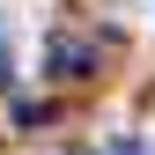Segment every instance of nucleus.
I'll return each instance as SVG.
<instances>
[{
  "label": "nucleus",
  "mask_w": 155,
  "mask_h": 155,
  "mask_svg": "<svg viewBox=\"0 0 155 155\" xmlns=\"http://www.w3.org/2000/svg\"><path fill=\"white\" fill-rule=\"evenodd\" d=\"M52 74H59V81H89V74H96V52L81 45V37H59V45H52Z\"/></svg>",
  "instance_id": "obj_1"
},
{
  "label": "nucleus",
  "mask_w": 155,
  "mask_h": 155,
  "mask_svg": "<svg viewBox=\"0 0 155 155\" xmlns=\"http://www.w3.org/2000/svg\"><path fill=\"white\" fill-rule=\"evenodd\" d=\"M45 118H52L45 104H15V126H22V133H37V126H45Z\"/></svg>",
  "instance_id": "obj_2"
},
{
  "label": "nucleus",
  "mask_w": 155,
  "mask_h": 155,
  "mask_svg": "<svg viewBox=\"0 0 155 155\" xmlns=\"http://www.w3.org/2000/svg\"><path fill=\"white\" fill-rule=\"evenodd\" d=\"M104 155H148V148H140V140H111Z\"/></svg>",
  "instance_id": "obj_3"
}]
</instances>
